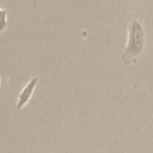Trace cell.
<instances>
[{
    "label": "cell",
    "instance_id": "obj_4",
    "mask_svg": "<svg viewBox=\"0 0 153 153\" xmlns=\"http://www.w3.org/2000/svg\"><path fill=\"white\" fill-rule=\"evenodd\" d=\"M0 84H1V76H0Z\"/></svg>",
    "mask_w": 153,
    "mask_h": 153
},
{
    "label": "cell",
    "instance_id": "obj_2",
    "mask_svg": "<svg viewBox=\"0 0 153 153\" xmlns=\"http://www.w3.org/2000/svg\"><path fill=\"white\" fill-rule=\"evenodd\" d=\"M37 84H38V78L37 76H32L26 84L25 86L20 90L19 94H18V99H17V104H16V109L17 110H20L23 109L29 100L31 99L36 87H37Z\"/></svg>",
    "mask_w": 153,
    "mask_h": 153
},
{
    "label": "cell",
    "instance_id": "obj_1",
    "mask_svg": "<svg viewBox=\"0 0 153 153\" xmlns=\"http://www.w3.org/2000/svg\"><path fill=\"white\" fill-rule=\"evenodd\" d=\"M145 30L140 20L133 19L128 24V41L121 54V61L126 66L133 65L145 47Z\"/></svg>",
    "mask_w": 153,
    "mask_h": 153
},
{
    "label": "cell",
    "instance_id": "obj_3",
    "mask_svg": "<svg viewBox=\"0 0 153 153\" xmlns=\"http://www.w3.org/2000/svg\"><path fill=\"white\" fill-rule=\"evenodd\" d=\"M7 26V11L5 8H0V32L4 31Z\"/></svg>",
    "mask_w": 153,
    "mask_h": 153
}]
</instances>
